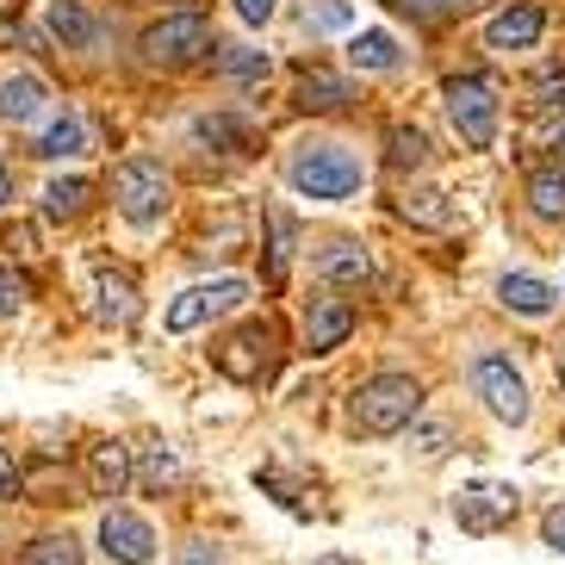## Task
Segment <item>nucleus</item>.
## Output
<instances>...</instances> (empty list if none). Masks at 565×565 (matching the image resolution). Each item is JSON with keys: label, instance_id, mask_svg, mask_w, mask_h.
<instances>
[{"label": "nucleus", "instance_id": "1", "mask_svg": "<svg viewBox=\"0 0 565 565\" xmlns=\"http://www.w3.org/2000/svg\"><path fill=\"white\" fill-rule=\"evenodd\" d=\"M416 411H423V385L411 373H380L354 392V429L361 435H398L416 423Z\"/></svg>", "mask_w": 565, "mask_h": 565}, {"label": "nucleus", "instance_id": "2", "mask_svg": "<svg viewBox=\"0 0 565 565\" xmlns=\"http://www.w3.org/2000/svg\"><path fill=\"white\" fill-rule=\"evenodd\" d=\"M286 181L299 186L305 200H349L361 186V156L342 150V143H305L286 162Z\"/></svg>", "mask_w": 565, "mask_h": 565}, {"label": "nucleus", "instance_id": "3", "mask_svg": "<svg viewBox=\"0 0 565 565\" xmlns=\"http://www.w3.org/2000/svg\"><path fill=\"white\" fill-rule=\"evenodd\" d=\"M448 118L460 143L472 150H491L498 143V87L484 82V75H454L448 82Z\"/></svg>", "mask_w": 565, "mask_h": 565}, {"label": "nucleus", "instance_id": "4", "mask_svg": "<svg viewBox=\"0 0 565 565\" xmlns=\"http://www.w3.org/2000/svg\"><path fill=\"white\" fill-rule=\"evenodd\" d=\"M168 193H174V186H168L162 162H143V156H137V162L113 168V205L131 217V224H156V217L168 212Z\"/></svg>", "mask_w": 565, "mask_h": 565}, {"label": "nucleus", "instance_id": "5", "mask_svg": "<svg viewBox=\"0 0 565 565\" xmlns=\"http://www.w3.org/2000/svg\"><path fill=\"white\" fill-rule=\"evenodd\" d=\"M205 51H212V25L200 13H174L143 32V63H156V68H186V63H200Z\"/></svg>", "mask_w": 565, "mask_h": 565}, {"label": "nucleus", "instance_id": "6", "mask_svg": "<svg viewBox=\"0 0 565 565\" xmlns=\"http://www.w3.org/2000/svg\"><path fill=\"white\" fill-rule=\"evenodd\" d=\"M472 392L484 398V411L498 416V423H522L529 416V385H522V373L503 354H479L472 361Z\"/></svg>", "mask_w": 565, "mask_h": 565}, {"label": "nucleus", "instance_id": "7", "mask_svg": "<svg viewBox=\"0 0 565 565\" xmlns=\"http://www.w3.org/2000/svg\"><path fill=\"white\" fill-rule=\"evenodd\" d=\"M249 299V280H212V286H186L181 299L168 305V330L186 335V330H200L205 317H224L236 311V305Z\"/></svg>", "mask_w": 565, "mask_h": 565}, {"label": "nucleus", "instance_id": "8", "mask_svg": "<svg viewBox=\"0 0 565 565\" xmlns=\"http://www.w3.org/2000/svg\"><path fill=\"white\" fill-rule=\"evenodd\" d=\"M515 484H491V479H479V484H466L460 498H454V515H460V529H472V534H491V529H503L515 515Z\"/></svg>", "mask_w": 565, "mask_h": 565}, {"label": "nucleus", "instance_id": "9", "mask_svg": "<svg viewBox=\"0 0 565 565\" xmlns=\"http://www.w3.org/2000/svg\"><path fill=\"white\" fill-rule=\"evenodd\" d=\"M100 547L113 553L118 565H150L156 559V529L143 522V515H131V510H106Z\"/></svg>", "mask_w": 565, "mask_h": 565}, {"label": "nucleus", "instance_id": "10", "mask_svg": "<svg viewBox=\"0 0 565 565\" xmlns=\"http://www.w3.org/2000/svg\"><path fill=\"white\" fill-rule=\"evenodd\" d=\"M274 330H267V323H249V330H236L231 342H224V349H217V366H224V373H231V380H243V385H255L267 373V366H274Z\"/></svg>", "mask_w": 565, "mask_h": 565}, {"label": "nucleus", "instance_id": "11", "mask_svg": "<svg viewBox=\"0 0 565 565\" xmlns=\"http://www.w3.org/2000/svg\"><path fill=\"white\" fill-rule=\"evenodd\" d=\"M541 32H547V13H541L534 0H522V7H510V13H498L484 25V44H491V51H534Z\"/></svg>", "mask_w": 565, "mask_h": 565}, {"label": "nucleus", "instance_id": "12", "mask_svg": "<svg viewBox=\"0 0 565 565\" xmlns=\"http://www.w3.org/2000/svg\"><path fill=\"white\" fill-rule=\"evenodd\" d=\"M349 330H354V305L349 299H311V311H305V349L311 354L342 349Z\"/></svg>", "mask_w": 565, "mask_h": 565}, {"label": "nucleus", "instance_id": "13", "mask_svg": "<svg viewBox=\"0 0 565 565\" xmlns=\"http://www.w3.org/2000/svg\"><path fill=\"white\" fill-rule=\"evenodd\" d=\"M44 25H51V38L63 51H94V38H100V19L87 13L82 0H51Z\"/></svg>", "mask_w": 565, "mask_h": 565}, {"label": "nucleus", "instance_id": "14", "mask_svg": "<svg viewBox=\"0 0 565 565\" xmlns=\"http://www.w3.org/2000/svg\"><path fill=\"white\" fill-rule=\"evenodd\" d=\"M44 100H51V87L38 82V75H0V118L7 125H32L38 113H44Z\"/></svg>", "mask_w": 565, "mask_h": 565}, {"label": "nucleus", "instance_id": "15", "mask_svg": "<svg viewBox=\"0 0 565 565\" xmlns=\"http://www.w3.org/2000/svg\"><path fill=\"white\" fill-rule=\"evenodd\" d=\"M87 484H94V498H118L131 484V448L100 441V448L87 454Z\"/></svg>", "mask_w": 565, "mask_h": 565}, {"label": "nucleus", "instance_id": "16", "mask_svg": "<svg viewBox=\"0 0 565 565\" xmlns=\"http://www.w3.org/2000/svg\"><path fill=\"white\" fill-rule=\"evenodd\" d=\"M317 274L330 286H361L373 280V255L361 243H330V249H317Z\"/></svg>", "mask_w": 565, "mask_h": 565}, {"label": "nucleus", "instance_id": "17", "mask_svg": "<svg viewBox=\"0 0 565 565\" xmlns=\"http://www.w3.org/2000/svg\"><path fill=\"white\" fill-rule=\"evenodd\" d=\"M292 100L305 106V113H335V106L354 100V87L342 82V75H330V68H311V75H299V94Z\"/></svg>", "mask_w": 565, "mask_h": 565}, {"label": "nucleus", "instance_id": "18", "mask_svg": "<svg viewBox=\"0 0 565 565\" xmlns=\"http://www.w3.org/2000/svg\"><path fill=\"white\" fill-rule=\"evenodd\" d=\"M498 299L510 305L515 317H547V311H553V286L534 280V274H503Z\"/></svg>", "mask_w": 565, "mask_h": 565}, {"label": "nucleus", "instance_id": "19", "mask_svg": "<svg viewBox=\"0 0 565 565\" xmlns=\"http://www.w3.org/2000/svg\"><path fill=\"white\" fill-rule=\"evenodd\" d=\"M349 56H354V68H366V75H385V68H398V38L385 32V25H366V32H354Z\"/></svg>", "mask_w": 565, "mask_h": 565}, {"label": "nucleus", "instance_id": "20", "mask_svg": "<svg viewBox=\"0 0 565 565\" xmlns=\"http://www.w3.org/2000/svg\"><path fill=\"white\" fill-rule=\"evenodd\" d=\"M38 156H44V162H68V156H87V125H82V113L51 118V131L38 137Z\"/></svg>", "mask_w": 565, "mask_h": 565}, {"label": "nucleus", "instance_id": "21", "mask_svg": "<svg viewBox=\"0 0 565 565\" xmlns=\"http://www.w3.org/2000/svg\"><path fill=\"white\" fill-rule=\"evenodd\" d=\"M94 292H100V305H94V311H100L106 323H125V317L137 311L131 274H118V267H100V274H94Z\"/></svg>", "mask_w": 565, "mask_h": 565}, {"label": "nucleus", "instance_id": "22", "mask_svg": "<svg viewBox=\"0 0 565 565\" xmlns=\"http://www.w3.org/2000/svg\"><path fill=\"white\" fill-rule=\"evenodd\" d=\"M398 212L411 217V224H423V231H454V205H448V193H435V186H423V193H404Z\"/></svg>", "mask_w": 565, "mask_h": 565}, {"label": "nucleus", "instance_id": "23", "mask_svg": "<svg viewBox=\"0 0 565 565\" xmlns=\"http://www.w3.org/2000/svg\"><path fill=\"white\" fill-rule=\"evenodd\" d=\"M529 205H534L541 217H565V168H534Z\"/></svg>", "mask_w": 565, "mask_h": 565}, {"label": "nucleus", "instance_id": "24", "mask_svg": "<svg viewBox=\"0 0 565 565\" xmlns=\"http://www.w3.org/2000/svg\"><path fill=\"white\" fill-rule=\"evenodd\" d=\"M82 205H87V181H82V174H68V181L44 186V217H75Z\"/></svg>", "mask_w": 565, "mask_h": 565}, {"label": "nucleus", "instance_id": "25", "mask_svg": "<svg viewBox=\"0 0 565 565\" xmlns=\"http://www.w3.org/2000/svg\"><path fill=\"white\" fill-rule=\"evenodd\" d=\"M385 162L398 168V174H404V168H423V162H429V143H423V131H404V125H398V131L385 137Z\"/></svg>", "mask_w": 565, "mask_h": 565}, {"label": "nucleus", "instance_id": "26", "mask_svg": "<svg viewBox=\"0 0 565 565\" xmlns=\"http://www.w3.org/2000/svg\"><path fill=\"white\" fill-rule=\"evenodd\" d=\"M25 565H82V547L68 534H44V541L25 547Z\"/></svg>", "mask_w": 565, "mask_h": 565}, {"label": "nucleus", "instance_id": "27", "mask_svg": "<svg viewBox=\"0 0 565 565\" xmlns=\"http://www.w3.org/2000/svg\"><path fill=\"white\" fill-rule=\"evenodd\" d=\"M217 63H224V75H236V82H267V68H274L262 51H249V44H231Z\"/></svg>", "mask_w": 565, "mask_h": 565}, {"label": "nucleus", "instance_id": "28", "mask_svg": "<svg viewBox=\"0 0 565 565\" xmlns=\"http://www.w3.org/2000/svg\"><path fill=\"white\" fill-rule=\"evenodd\" d=\"M267 224H274V274H286V262H292V217L280 212V205H274V212H267Z\"/></svg>", "mask_w": 565, "mask_h": 565}, {"label": "nucleus", "instance_id": "29", "mask_svg": "<svg viewBox=\"0 0 565 565\" xmlns=\"http://www.w3.org/2000/svg\"><path fill=\"white\" fill-rule=\"evenodd\" d=\"M19 311H25V280L13 267H0V323H13Z\"/></svg>", "mask_w": 565, "mask_h": 565}, {"label": "nucleus", "instance_id": "30", "mask_svg": "<svg viewBox=\"0 0 565 565\" xmlns=\"http://www.w3.org/2000/svg\"><path fill=\"white\" fill-rule=\"evenodd\" d=\"M398 7L416 19H448V13H460V7H472V0H398Z\"/></svg>", "mask_w": 565, "mask_h": 565}, {"label": "nucleus", "instance_id": "31", "mask_svg": "<svg viewBox=\"0 0 565 565\" xmlns=\"http://www.w3.org/2000/svg\"><path fill=\"white\" fill-rule=\"evenodd\" d=\"M200 137L205 143H231V150H243V131H236L231 118H200Z\"/></svg>", "mask_w": 565, "mask_h": 565}, {"label": "nucleus", "instance_id": "32", "mask_svg": "<svg viewBox=\"0 0 565 565\" xmlns=\"http://www.w3.org/2000/svg\"><path fill=\"white\" fill-rule=\"evenodd\" d=\"M236 7V19H249V25H267L274 19V0H231Z\"/></svg>", "mask_w": 565, "mask_h": 565}, {"label": "nucleus", "instance_id": "33", "mask_svg": "<svg viewBox=\"0 0 565 565\" xmlns=\"http://www.w3.org/2000/svg\"><path fill=\"white\" fill-rule=\"evenodd\" d=\"M541 534H547V547H559V553H565V503H553V510H547Z\"/></svg>", "mask_w": 565, "mask_h": 565}, {"label": "nucleus", "instance_id": "34", "mask_svg": "<svg viewBox=\"0 0 565 565\" xmlns=\"http://www.w3.org/2000/svg\"><path fill=\"white\" fill-rule=\"evenodd\" d=\"M335 25H349V7L342 0H323L317 7V32H335Z\"/></svg>", "mask_w": 565, "mask_h": 565}, {"label": "nucleus", "instance_id": "35", "mask_svg": "<svg viewBox=\"0 0 565 565\" xmlns=\"http://www.w3.org/2000/svg\"><path fill=\"white\" fill-rule=\"evenodd\" d=\"M416 448H423V454H429V460H435V454L448 448V423H429V429L416 435Z\"/></svg>", "mask_w": 565, "mask_h": 565}, {"label": "nucleus", "instance_id": "36", "mask_svg": "<svg viewBox=\"0 0 565 565\" xmlns=\"http://www.w3.org/2000/svg\"><path fill=\"white\" fill-rule=\"evenodd\" d=\"M19 484H25V479H19V466L0 454V498H19Z\"/></svg>", "mask_w": 565, "mask_h": 565}, {"label": "nucleus", "instance_id": "37", "mask_svg": "<svg viewBox=\"0 0 565 565\" xmlns=\"http://www.w3.org/2000/svg\"><path fill=\"white\" fill-rule=\"evenodd\" d=\"M0 205H13V174H7V162H0Z\"/></svg>", "mask_w": 565, "mask_h": 565}, {"label": "nucleus", "instance_id": "38", "mask_svg": "<svg viewBox=\"0 0 565 565\" xmlns=\"http://www.w3.org/2000/svg\"><path fill=\"white\" fill-rule=\"evenodd\" d=\"M186 565H217V553H205V547H193V553H186Z\"/></svg>", "mask_w": 565, "mask_h": 565}, {"label": "nucleus", "instance_id": "39", "mask_svg": "<svg viewBox=\"0 0 565 565\" xmlns=\"http://www.w3.org/2000/svg\"><path fill=\"white\" fill-rule=\"evenodd\" d=\"M311 565H361V559H349V553H323V559H311Z\"/></svg>", "mask_w": 565, "mask_h": 565}, {"label": "nucleus", "instance_id": "40", "mask_svg": "<svg viewBox=\"0 0 565 565\" xmlns=\"http://www.w3.org/2000/svg\"><path fill=\"white\" fill-rule=\"evenodd\" d=\"M559 150H565V137H559Z\"/></svg>", "mask_w": 565, "mask_h": 565}]
</instances>
